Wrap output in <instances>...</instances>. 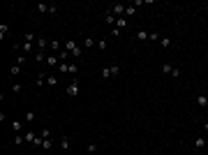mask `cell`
<instances>
[{"mask_svg":"<svg viewBox=\"0 0 208 155\" xmlns=\"http://www.w3.org/2000/svg\"><path fill=\"white\" fill-rule=\"evenodd\" d=\"M194 146H197V148H204V146H206V137H197V139H194Z\"/></svg>","mask_w":208,"mask_h":155,"instance_id":"19","label":"cell"},{"mask_svg":"<svg viewBox=\"0 0 208 155\" xmlns=\"http://www.w3.org/2000/svg\"><path fill=\"white\" fill-rule=\"evenodd\" d=\"M37 12H40V14H56L58 7H56V5H44V2H40V5H37Z\"/></svg>","mask_w":208,"mask_h":155,"instance_id":"5","label":"cell"},{"mask_svg":"<svg viewBox=\"0 0 208 155\" xmlns=\"http://www.w3.org/2000/svg\"><path fill=\"white\" fill-rule=\"evenodd\" d=\"M162 72H164V74H171V72H173V67L169 65V62H164V65H162Z\"/></svg>","mask_w":208,"mask_h":155,"instance_id":"30","label":"cell"},{"mask_svg":"<svg viewBox=\"0 0 208 155\" xmlns=\"http://www.w3.org/2000/svg\"><path fill=\"white\" fill-rule=\"evenodd\" d=\"M134 37H137L139 42H146V40H151V32H148V30H137Z\"/></svg>","mask_w":208,"mask_h":155,"instance_id":"9","label":"cell"},{"mask_svg":"<svg viewBox=\"0 0 208 155\" xmlns=\"http://www.w3.org/2000/svg\"><path fill=\"white\" fill-rule=\"evenodd\" d=\"M125 26H127V19H125V16L116 19V28H118V30H120V28H125Z\"/></svg>","mask_w":208,"mask_h":155,"instance_id":"15","label":"cell"},{"mask_svg":"<svg viewBox=\"0 0 208 155\" xmlns=\"http://www.w3.org/2000/svg\"><path fill=\"white\" fill-rule=\"evenodd\" d=\"M23 141H26V137H23V134H16V137H14V144H16V146H21Z\"/></svg>","mask_w":208,"mask_h":155,"instance_id":"29","label":"cell"},{"mask_svg":"<svg viewBox=\"0 0 208 155\" xmlns=\"http://www.w3.org/2000/svg\"><path fill=\"white\" fill-rule=\"evenodd\" d=\"M46 65H49V67H58V65H60V60H58V56H56V53L46 56Z\"/></svg>","mask_w":208,"mask_h":155,"instance_id":"8","label":"cell"},{"mask_svg":"<svg viewBox=\"0 0 208 155\" xmlns=\"http://www.w3.org/2000/svg\"><path fill=\"white\" fill-rule=\"evenodd\" d=\"M65 93L70 95V97H76V95L81 93V86H79V79H74V81H72V84L67 86V90H65Z\"/></svg>","mask_w":208,"mask_h":155,"instance_id":"3","label":"cell"},{"mask_svg":"<svg viewBox=\"0 0 208 155\" xmlns=\"http://www.w3.org/2000/svg\"><path fill=\"white\" fill-rule=\"evenodd\" d=\"M49 42H51V40H44V37H37V42H35L37 51H46V49H49Z\"/></svg>","mask_w":208,"mask_h":155,"instance_id":"6","label":"cell"},{"mask_svg":"<svg viewBox=\"0 0 208 155\" xmlns=\"http://www.w3.org/2000/svg\"><path fill=\"white\" fill-rule=\"evenodd\" d=\"M120 74V65H106L104 70H102V79H111V76H118Z\"/></svg>","mask_w":208,"mask_h":155,"instance_id":"2","label":"cell"},{"mask_svg":"<svg viewBox=\"0 0 208 155\" xmlns=\"http://www.w3.org/2000/svg\"><path fill=\"white\" fill-rule=\"evenodd\" d=\"M159 46H162V49H169V46H171V40H169V37H162V40H159Z\"/></svg>","mask_w":208,"mask_h":155,"instance_id":"21","label":"cell"},{"mask_svg":"<svg viewBox=\"0 0 208 155\" xmlns=\"http://www.w3.org/2000/svg\"><path fill=\"white\" fill-rule=\"evenodd\" d=\"M62 49H65V51H70L72 56H74V58H79V60H81V56H83V46H81L79 42H74V40H67L65 44H62Z\"/></svg>","mask_w":208,"mask_h":155,"instance_id":"1","label":"cell"},{"mask_svg":"<svg viewBox=\"0 0 208 155\" xmlns=\"http://www.w3.org/2000/svg\"><path fill=\"white\" fill-rule=\"evenodd\" d=\"M125 7H127V5H120V2H116V5H111V7H109V12L113 14L116 19H120V16H125Z\"/></svg>","mask_w":208,"mask_h":155,"instance_id":"4","label":"cell"},{"mask_svg":"<svg viewBox=\"0 0 208 155\" xmlns=\"http://www.w3.org/2000/svg\"><path fill=\"white\" fill-rule=\"evenodd\" d=\"M79 72V62H70L67 65V74H76Z\"/></svg>","mask_w":208,"mask_h":155,"instance_id":"12","label":"cell"},{"mask_svg":"<svg viewBox=\"0 0 208 155\" xmlns=\"http://www.w3.org/2000/svg\"><path fill=\"white\" fill-rule=\"evenodd\" d=\"M83 46H86V49H90V46H95V40H93V37H86V40H83Z\"/></svg>","mask_w":208,"mask_h":155,"instance_id":"27","label":"cell"},{"mask_svg":"<svg viewBox=\"0 0 208 155\" xmlns=\"http://www.w3.org/2000/svg\"><path fill=\"white\" fill-rule=\"evenodd\" d=\"M106 46H109V44H106L104 40H100V42H97V49H106Z\"/></svg>","mask_w":208,"mask_h":155,"instance_id":"35","label":"cell"},{"mask_svg":"<svg viewBox=\"0 0 208 155\" xmlns=\"http://www.w3.org/2000/svg\"><path fill=\"white\" fill-rule=\"evenodd\" d=\"M40 137H42V139H51V130H49V127H44V130L40 132Z\"/></svg>","mask_w":208,"mask_h":155,"instance_id":"28","label":"cell"},{"mask_svg":"<svg viewBox=\"0 0 208 155\" xmlns=\"http://www.w3.org/2000/svg\"><path fill=\"white\" fill-rule=\"evenodd\" d=\"M19 72H21V65H19V62H14V65L9 67V74H12V76H16Z\"/></svg>","mask_w":208,"mask_h":155,"instance_id":"16","label":"cell"},{"mask_svg":"<svg viewBox=\"0 0 208 155\" xmlns=\"http://www.w3.org/2000/svg\"><path fill=\"white\" fill-rule=\"evenodd\" d=\"M46 76H49V74H44V72H40V76H37V81H35V84L40 86V88H42V86H46Z\"/></svg>","mask_w":208,"mask_h":155,"instance_id":"11","label":"cell"},{"mask_svg":"<svg viewBox=\"0 0 208 155\" xmlns=\"http://www.w3.org/2000/svg\"><path fill=\"white\" fill-rule=\"evenodd\" d=\"M32 46H35V44H30V42H23V53H28Z\"/></svg>","mask_w":208,"mask_h":155,"instance_id":"32","label":"cell"},{"mask_svg":"<svg viewBox=\"0 0 208 155\" xmlns=\"http://www.w3.org/2000/svg\"><path fill=\"white\" fill-rule=\"evenodd\" d=\"M197 104H199V106H208V97H206V95H197Z\"/></svg>","mask_w":208,"mask_h":155,"instance_id":"14","label":"cell"},{"mask_svg":"<svg viewBox=\"0 0 208 155\" xmlns=\"http://www.w3.org/2000/svg\"><path fill=\"white\" fill-rule=\"evenodd\" d=\"M60 148H62V151L70 148V137H60Z\"/></svg>","mask_w":208,"mask_h":155,"instance_id":"18","label":"cell"},{"mask_svg":"<svg viewBox=\"0 0 208 155\" xmlns=\"http://www.w3.org/2000/svg\"><path fill=\"white\" fill-rule=\"evenodd\" d=\"M32 60H35V62H40V65H42V62L46 65V53H44V51H37L35 56H32Z\"/></svg>","mask_w":208,"mask_h":155,"instance_id":"10","label":"cell"},{"mask_svg":"<svg viewBox=\"0 0 208 155\" xmlns=\"http://www.w3.org/2000/svg\"><path fill=\"white\" fill-rule=\"evenodd\" d=\"M159 40H162V37H159L157 32H151V42H159Z\"/></svg>","mask_w":208,"mask_h":155,"instance_id":"34","label":"cell"},{"mask_svg":"<svg viewBox=\"0 0 208 155\" xmlns=\"http://www.w3.org/2000/svg\"><path fill=\"white\" fill-rule=\"evenodd\" d=\"M23 155H26V153H23Z\"/></svg>","mask_w":208,"mask_h":155,"instance_id":"37","label":"cell"},{"mask_svg":"<svg viewBox=\"0 0 208 155\" xmlns=\"http://www.w3.org/2000/svg\"><path fill=\"white\" fill-rule=\"evenodd\" d=\"M23 137H26V141H30V144H35V139H37V134H35V132H26V134H23Z\"/></svg>","mask_w":208,"mask_h":155,"instance_id":"23","label":"cell"},{"mask_svg":"<svg viewBox=\"0 0 208 155\" xmlns=\"http://www.w3.org/2000/svg\"><path fill=\"white\" fill-rule=\"evenodd\" d=\"M58 84V76L56 74H49V76H46V86H56Z\"/></svg>","mask_w":208,"mask_h":155,"instance_id":"20","label":"cell"},{"mask_svg":"<svg viewBox=\"0 0 208 155\" xmlns=\"http://www.w3.org/2000/svg\"><path fill=\"white\" fill-rule=\"evenodd\" d=\"M23 40H26V42H30V44H32V42H37V37H35V35H32V32H28V35H26V37H23Z\"/></svg>","mask_w":208,"mask_h":155,"instance_id":"31","label":"cell"},{"mask_svg":"<svg viewBox=\"0 0 208 155\" xmlns=\"http://www.w3.org/2000/svg\"><path fill=\"white\" fill-rule=\"evenodd\" d=\"M134 14H137V7H134V5H129V7H125V19L134 16Z\"/></svg>","mask_w":208,"mask_h":155,"instance_id":"13","label":"cell"},{"mask_svg":"<svg viewBox=\"0 0 208 155\" xmlns=\"http://www.w3.org/2000/svg\"><path fill=\"white\" fill-rule=\"evenodd\" d=\"M26 60H28V58H26V53H21V51H19V58H16V62H19V65H26Z\"/></svg>","mask_w":208,"mask_h":155,"instance_id":"25","label":"cell"},{"mask_svg":"<svg viewBox=\"0 0 208 155\" xmlns=\"http://www.w3.org/2000/svg\"><path fill=\"white\" fill-rule=\"evenodd\" d=\"M9 32V26H0V37H5Z\"/></svg>","mask_w":208,"mask_h":155,"instance_id":"33","label":"cell"},{"mask_svg":"<svg viewBox=\"0 0 208 155\" xmlns=\"http://www.w3.org/2000/svg\"><path fill=\"white\" fill-rule=\"evenodd\" d=\"M204 127H206V132H208V118H206V123H204Z\"/></svg>","mask_w":208,"mask_h":155,"instance_id":"36","label":"cell"},{"mask_svg":"<svg viewBox=\"0 0 208 155\" xmlns=\"http://www.w3.org/2000/svg\"><path fill=\"white\" fill-rule=\"evenodd\" d=\"M12 130H14V132H21V130H23V123H21V120H12Z\"/></svg>","mask_w":208,"mask_h":155,"instance_id":"17","label":"cell"},{"mask_svg":"<svg viewBox=\"0 0 208 155\" xmlns=\"http://www.w3.org/2000/svg\"><path fill=\"white\" fill-rule=\"evenodd\" d=\"M104 19H106V23H116V16L113 14L109 12V9H106V14H104Z\"/></svg>","mask_w":208,"mask_h":155,"instance_id":"26","label":"cell"},{"mask_svg":"<svg viewBox=\"0 0 208 155\" xmlns=\"http://www.w3.org/2000/svg\"><path fill=\"white\" fill-rule=\"evenodd\" d=\"M42 148H44V151H51V148H53V141H51V139H44V141H42Z\"/></svg>","mask_w":208,"mask_h":155,"instance_id":"24","label":"cell"},{"mask_svg":"<svg viewBox=\"0 0 208 155\" xmlns=\"http://www.w3.org/2000/svg\"><path fill=\"white\" fill-rule=\"evenodd\" d=\"M35 118H37V114H35V111H28V114H26V118H23V120H26V123H32Z\"/></svg>","mask_w":208,"mask_h":155,"instance_id":"22","label":"cell"},{"mask_svg":"<svg viewBox=\"0 0 208 155\" xmlns=\"http://www.w3.org/2000/svg\"><path fill=\"white\" fill-rule=\"evenodd\" d=\"M60 46H62V44H60V42H58V40H51V42H49V49H51V53H56V56H58V53L62 51Z\"/></svg>","mask_w":208,"mask_h":155,"instance_id":"7","label":"cell"}]
</instances>
